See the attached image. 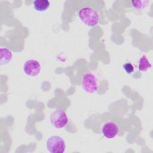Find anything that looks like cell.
I'll use <instances>...</instances> for the list:
<instances>
[{
    "mask_svg": "<svg viewBox=\"0 0 153 153\" xmlns=\"http://www.w3.org/2000/svg\"><path fill=\"white\" fill-rule=\"evenodd\" d=\"M79 20L86 26L94 27L97 26L100 21L99 13L96 9L91 6H84L78 12Z\"/></svg>",
    "mask_w": 153,
    "mask_h": 153,
    "instance_id": "cell-1",
    "label": "cell"
},
{
    "mask_svg": "<svg viewBox=\"0 0 153 153\" xmlns=\"http://www.w3.org/2000/svg\"><path fill=\"white\" fill-rule=\"evenodd\" d=\"M46 148L50 153H63L66 149V143L62 137L51 136L46 140Z\"/></svg>",
    "mask_w": 153,
    "mask_h": 153,
    "instance_id": "cell-2",
    "label": "cell"
},
{
    "mask_svg": "<svg viewBox=\"0 0 153 153\" xmlns=\"http://www.w3.org/2000/svg\"><path fill=\"white\" fill-rule=\"evenodd\" d=\"M82 87L87 93H94L97 91L99 87L98 79L92 72L85 73L82 78Z\"/></svg>",
    "mask_w": 153,
    "mask_h": 153,
    "instance_id": "cell-3",
    "label": "cell"
},
{
    "mask_svg": "<svg viewBox=\"0 0 153 153\" xmlns=\"http://www.w3.org/2000/svg\"><path fill=\"white\" fill-rule=\"evenodd\" d=\"M51 124L56 128L64 127L68 122V117L62 109H57L52 112L50 117Z\"/></svg>",
    "mask_w": 153,
    "mask_h": 153,
    "instance_id": "cell-4",
    "label": "cell"
},
{
    "mask_svg": "<svg viewBox=\"0 0 153 153\" xmlns=\"http://www.w3.org/2000/svg\"><path fill=\"white\" fill-rule=\"evenodd\" d=\"M41 70L40 63L35 59H29L23 65V71L26 75L34 77L38 75Z\"/></svg>",
    "mask_w": 153,
    "mask_h": 153,
    "instance_id": "cell-5",
    "label": "cell"
},
{
    "mask_svg": "<svg viewBox=\"0 0 153 153\" xmlns=\"http://www.w3.org/2000/svg\"><path fill=\"white\" fill-rule=\"evenodd\" d=\"M119 127L118 125L111 121L105 122L102 127V133L103 135L108 139L115 137L118 133Z\"/></svg>",
    "mask_w": 153,
    "mask_h": 153,
    "instance_id": "cell-6",
    "label": "cell"
},
{
    "mask_svg": "<svg viewBox=\"0 0 153 153\" xmlns=\"http://www.w3.org/2000/svg\"><path fill=\"white\" fill-rule=\"evenodd\" d=\"M13 59V54L7 48L2 47L0 49V65H6L9 63Z\"/></svg>",
    "mask_w": 153,
    "mask_h": 153,
    "instance_id": "cell-7",
    "label": "cell"
},
{
    "mask_svg": "<svg viewBox=\"0 0 153 153\" xmlns=\"http://www.w3.org/2000/svg\"><path fill=\"white\" fill-rule=\"evenodd\" d=\"M152 67V65L149 59L146 55L140 56L138 62V69L140 72H146L149 70Z\"/></svg>",
    "mask_w": 153,
    "mask_h": 153,
    "instance_id": "cell-8",
    "label": "cell"
},
{
    "mask_svg": "<svg viewBox=\"0 0 153 153\" xmlns=\"http://www.w3.org/2000/svg\"><path fill=\"white\" fill-rule=\"evenodd\" d=\"M34 9L38 12L47 11L50 6V2L48 0H35L33 1Z\"/></svg>",
    "mask_w": 153,
    "mask_h": 153,
    "instance_id": "cell-9",
    "label": "cell"
},
{
    "mask_svg": "<svg viewBox=\"0 0 153 153\" xmlns=\"http://www.w3.org/2000/svg\"><path fill=\"white\" fill-rule=\"evenodd\" d=\"M131 5L133 8L137 10H143L149 6L150 4V1L144 0V1H131Z\"/></svg>",
    "mask_w": 153,
    "mask_h": 153,
    "instance_id": "cell-10",
    "label": "cell"
},
{
    "mask_svg": "<svg viewBox=\"0 0 153 153\" xmlns=\"http://www.w3.org/2000/svg\"><path fill=\"white\" fill-rule=\"evenodd\" d=\"M123 68L125 72L128 74H131L134 72V66L131 63L127 62L123 65Z\"/></svg>",
    "mask_w": 153,
    "mask_h": 153,
    "instance_id": "cell-11",
    "label": "cell"
}]
</instances>
